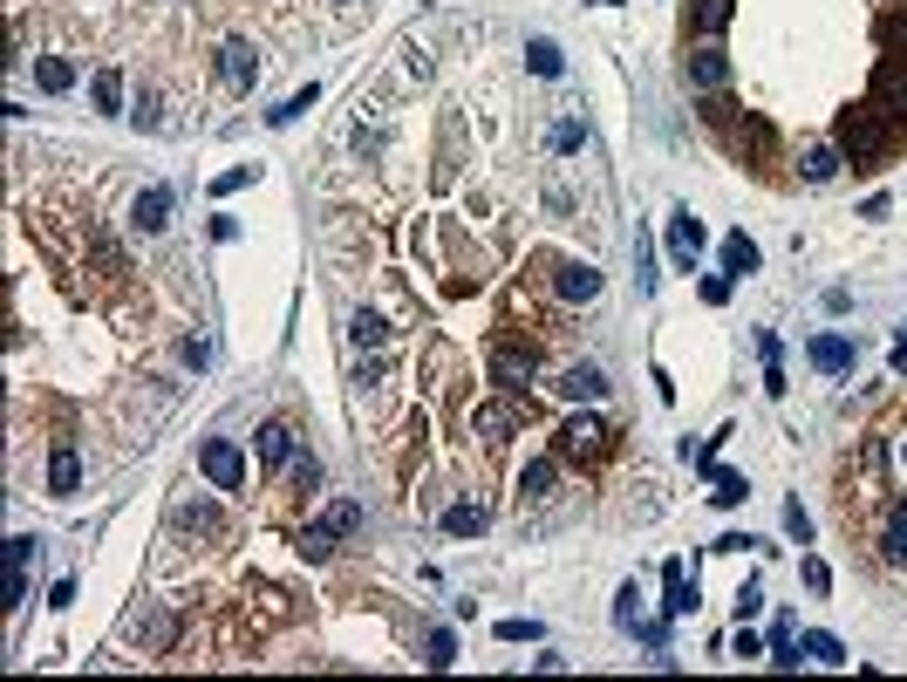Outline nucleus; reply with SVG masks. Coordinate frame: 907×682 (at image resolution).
Here are the masks:
<instances>
[{
  "label": "nucleus",
  "instance_id": "obj_5",
  "mask_svg": "<svg viewBox=\"0 0 907 682\" xmlns=\"http://www.w3.org/2000/svg\"><path fill=\"white\" fill-rule=\"evenodd\" d=\"M805 362H812L819 376H846V369L860 362V348H853V335H812L805 341Z\"/></svg>",
  "mask_w": 907,
  "mask_h": 682
},
{
  "label": "nucleus",
  "instance_id": "obj_28",
  "mask_svg": "<svg viewBox=\"0 0 907 682\" xmlns=\"http://www.w3.org/2000/svg\"><path fill=\"white\" fill-rule=\"evenodd\" d=\"M730 14H737L730 0H696V28H703V35H723V28H730Z\"/></svg>",
  "mask_w": 907,
  "mask_h": 682
},
{
  "label": "nucleus",
  "instance_id": "obj_16",
  "mask_svg": "<svg viewBox=\"0 0 907 682\" xmlns=\"http://www.w3.org/2000/svg\"><path fill=\"white\" fill-rule=\"evenodd\" d=\"M492 369H498V382H505L512 396H519V389L532 382V348H498V355H492Z\"/></svg>",
  "mask_w": 907,
  "mask_h": 682
},
{
  "label": "nucleus",
  "instance_id": "obj_2",
  "mask_svg": "<svg viewBox=\"0 0 907 682\" xmlns=\"http://www.w3.org/2000/svg\"><path fill=\"white\" fill-rule=\"evenodd\" d=\"M839 151L853 157V164H873V157L887 151V130L873 123V110H867V103H860V110H846V116H839Z\"/></svg>",
  "mask_w": 907,
  "mask_h": 682
},
{
  "label": "nucleus",
  "instance_id": "obj_43",
  "mask_svg": "<svg viewBox=\"0 0 907 682\" xmlns=\"http://www.w3.org/2000/svg\"><path fill=\"white\" fill-rule=\"evenodd\" d=\"M376 376H389V355H376V362H362V369H355V389H362V382H376Z\"/></svg>",
  "mask_w": 907,
  "mask_h": 682
},
{
  "label": "nucleus",
  "instance_id": "obj_34",
  "mask_svg": "<svg viewBox=\"0 0 907 682\" xmlns=\"http://www.w3.org/2000/svg\"><path fill=\"white\" fill-rule=\"evenodd\" d=\"M580 144H587V123H560V130H553V151H580Z\"/></svg>",
  "mask_w": 907,
  "mask_h": 682
},
{
  "label": "nucleus",
  "instance_id": "obj_8",
  "mask_svg": "<svg viewBox=\"0 0 907 682\" xmlns=\"http://www.w3.org/2000/svg\"><path fill=\"white\" fill-rule=\"evenodd\" d=\"M553 287H560V301H594V294H601V266L567 260L560 273H553Z\"/></svg>",
  "mask_w": 907,
  "mask_h": 682
},
{
  "label": "nucleus",
  "instance_id": "obj_6",
  "mask_svg": "<svg viewBox=\"0 0 907 682\" xmlns=\"http://www.w3.org/2000/svg\"><path fill=\"white\" fill-rule=\"evenodd\" d=\"M682 76H689V89H723V82H730V55H723L717 41H703V48L682 62Z\"/></svg>",
  "mask_w": 907,
  "mask_h": 682
},
{
  "label": "nucleus",
  "instance_id": "obj_13",
  "mask_svg": "<svg viewBox=\"0 0 907 682\" xmlns=\"http://www.w3.org/2000/svg\"><path fill=\"white\" fill-rule=\"evenodd\" d=\"M294 430H287V423H260V464L266 471H280V464H294Z\"/></svg>",
  "mask_w": 907,
  "mask_h": 682
},
{
  "label": "nucleus",
  "instance_id": "obj_41",
  "mask_svg": "<svg viewBox=\"0 0 907 682\" xmlns=\"http://www.w3.org/2000/svg\"><path fill=\"white\" fill-rule=\"evenodd\" d=\"M805 587H812V594H826V587H832V567H826V560H805Z\"/></svg>",
  "mask_w": 907,
  "mask_h": 682
},
{
  "label": "nucleus",
  "instance_id": "obj_18",
  "mask_svg": "<svg viewBox=\"0 0 907 682\" xmlns=\"http://www.w3.org/2000/svg\"><path fill=\"white\" fill-rule=\"evenodd\" d=\"M553 485H560V457H532L526 471H519V492L526 498H546Z\"/></svg>",
  "mask_w": 907,
  "mask_h": 682
},
{
  "label": "nucleus",
  "instance_id": "obj_30",
  "mask_svg": "<svg viewBox=\"0 0 907 682\" xmlns=\"http://www.w3.org/2000/svg\"><path fill=\"white\" fill-rule=\"evenodd\" d=\"M512 423H519V410H505V403H485V410H478V430H485V437H505Z\"/></svg>",
  "mask_w": 907,
  "mask_h": 682
},
{
  "label": "nucleus",
  "instance_id": "obj_44",
  "mask_svg": "<svg viewBox=\"0 0 907 682\" xmlns=\"http://www.w3.org/2000/svg\"><path fill=\"white\" fill-rule=\"evenodd\" d=\"M887 369H894V376H907V341H894V355H887Z\"/></svg>",
  "mask_w": 907,
  "mask_h": 682
},
{
  "label": "nucleus",
  "instance_id": "obj_7",
  "mask_svg": "<svg viewBox=\"0 0 907 682\" xmlns=\"http://www.w3.org/2000/svg\"><path fill=\"white\" fill-rule=\"evenodd\" d=\"M553 389H560L567 403H601V396H607V376L594 369V362H573V369H560V376H553Z\"/></svg>",
  "mask_w": 907,
  "mask_h": 682
},
{
  "label": "nucleus",
  "instance_id": "obj_14",
  "mask_svg": "<svg viewBox=\"0 0 907 682\" xmlns=\"http://www.w3.org/2000/svg\"><path fill=\"white\" fill-rule=\"evenodd\" d=\"M219 76H226L232 89H246V82L260 76V62H253V48H246V41H226V48H219Z\"/></svg>",
  "mask_w": 907,
  "mask_h": 682
},
{
  "label": "nucleus",
  "instance_id": "obj_31",
  "mask_svg": "<svg viewBox=\"0 0 907 682\" xmlns=\"http://www.w3.org/2000/svg\"><path fill=\"white\" fill-rule=\"evenodd\" d=\"M805 655H812V662H826V669H839V662H846V648L832 642V635H805Z\"/></svg>",
  "mask_w": 907,
  "mask_h": 682
},
{
  "label": "nucleus",
  "instance_id": "obj_4",
  "mask_svg": "<svg viewBox=\"0 0 907 682\" xmlns=\"http://www.w3.org/2000/svg\"><path fill=\"white\" fill-rule=\"evenodd\" d=\"M696 253H703V219H696L689 205H676V212H669V260H676V273H689Z\"/></svg>",
  "mask_w": 907,
  "mask_h": 682
},
{
  "label": "nucleus",
  "instance_id": "obj_37",
  "mask_svg": "<svg viewBox=\"0 0 907 682\" xmlns=\"http://www.w3.org/2000/svg\"><path fill=\"white\" fill-rule=\"evenodd\" d=\"M498 642H539V621H498Z\"/></svg>",
  "mask_w": 907,
  "mask_h": 682
},
{
  "label": "nucleus",
  "instance_id": "obj_35",
  "mask_svg": "<svg viewBox=\"0 0 907 682\" xmlns=\"http://www.w3.org/2000/svg\"><path fill=\"white\" fill-rule=\"evenodd\" d=\"M785 532H792L798 546H805V539H812V519H805V505H798V498H792V505H785Z\"/></svg>",
  "mask_w": 907,
  "mask_h": 682
},
{
  "label": "nucleus",
  "instance_id": "obj_39",
  "mask_svg": "<svg viewBox=\"0 0 907 682\" xmlns=\"http://www.w3.org/2000/svg\"><path fill=\"white\" fill-rule=\"evenodd\" d=\"M294 485H301V492L321 485V464H314V457H294Z\"/></svg>",
  "mask_w": 907,
  "mask_h": 682
},
{
  "label": "nucleus",
  "instance_id": "obj_46",
  "mask_svg": "<svg viewBox=\"0 0 907 682\" xmlns=\"http://www.w3.org/2000/svg\"><path fill=\"white\" fill-rule=\"evenodd\" d=\"M901 512H907V505H901Z\"/></svg>",
  "mask_w": 907,
  "mask_h": 682
},
{
  "label": "nucleus",
  "instance_id": "obj_17",
  "mask_svg": "<svg viewBox=\"0 0 907 682\" xmlns=\"http://www.w3.org/2000/svg\"><path fill=\"white\" fill-rule=\"evenodd\" d=\"M798 171H805V185H832L839 178V144H812L798 157Z\"/></svg>",
  "mask_w": 907,
  "mask_h": 682
},
{
  "label": "nucleus",
  "instance_id": "obj_29",
  "mask_svg": "<svg viewBox=\"0 0 907 682\" xmlns=\"http://www.w3.org/2000/svg\"><path fill=\"white\" fill-rule=\"evenodd\" d=\"M314 96H321V89H314V82H307L301 96H287V103H280V110H266V123H273V130H280V123H294V116H301V110H314Z\"/></svg>",
  "mask_w": 907,
  "mask_h": 682
},
{
  "label": "nucleus",
  "instance_id": "obj_9",
  "mask_svg": "<svg viewBox=\"0 0 907 682\" xmlns=\"http://www.w3.org/2000/svg\"><path fill=\"white\" fill-rule=\"evenodd\" d=\"M171 205H178V198H171V185L137 191V212H130V219H137V232H164V226H171Z\"/></svg>",
  "mask_w": 907,
  "mask_h": 682
},
{
  "label": "nucleus",
  "instance_id": "obj_32",
  "mask_svg": "<svg viewBox=\"0 0 907 682\" xmlns=\"http://www.w3.org/2000/svg\"><path fill=\"white\" fill-rule=\"evenodd\" d=\"M253 178H260V171H253V164H239V171H219V178H212V191H219V198H232V191L253 185Z\"/></svg>",
  "mask_w": 907,
  "mask_h": 682
},
{
  "label": "nucleus",
  "instance_id": "obj_45",
  "mask_svg": "<svg viewBox=\"0 0 907 682\" xmlns=\"http://www.w3.org/2000/svg\"><path fill=\"white\" fill-rule=\"evenodd\" d=\"M594 7H621V0H594Z\"/></svg>",
  "mask_w": 907,
  "mask_h": 682
},
{
  "label": "nucleus",
  "instance_id": "obj_42",
  "mask_svg": "<svg viewBox=\"0 0 907 682\" xmlns=\"http://www.w3.org/2000/svg\"><path fill=\"white\" fill-rule=\"evenodd\" d=\"M730 655H744V662H751V655H764V642H757V635H744V621H737V642H730Z\"/></svg>",
  "mask_w": 907,
  "mask_h": 682
},
{
  "label": "nucleus",
  "instance_id": "obj_24",
  "mask_svg": "<svg viewBox=\"0 0 907 682\" xmlns=\"http://www.w3.org/2000/svg\"><path fill=\"white\" fill-rule=\"evenodd\" d=\"M89 96H96V110H103V116H116V110H123V76H116V69H96Z\"/></svg>",
  "mask_w": 907,
  "mask_h": 682
},
{
  "label": "nucleus",
  "instance_id": "obj_21",
  "mask_svg": "<svg viewBox=\"0 0 907 682\" xmlns=\"http://www.w3.org/2000/svg\"><path fill=\"white\" fill-rule=\"evenodd\" d=\"M35 82L48 89V96H62V89H76V69H69L62 55H41V62H35Z\"/></svg>",
  "mask_w": 907,
  "mask_h": 682
},
{
  "label": "nucleus",
  "instance_id": "obj_22",
  "mask_svg": "<svg viewBox=\"0 0 907 682\" xmlns=\"http://www.w3.org/2000/svg\"><path fill=\"white\" fill-rule=\"evenodd\" d=\"M710 498H717L723 512H730V505H744V498H751V485H744L737 471H717V464H710Z\"/></svg>",
  "mask_w": 907,
  "mask_h": 682
},
{
  "label": "nucleus",
  "instance_id": "obj_19",
  "mask_svg": "<svg viewBox=\"0 0 907 682\" xmlns=\"http://www.w3.org/2000/svg\"><path fill=\"white\" fill-rule=\"evenodd\" d=\"M76 485H82V464H76V451L62 444V451L48 457V492H55V498H69Z\"/></svg>",
  "mask_w": 907,
  "mask_h": 682
},
{
  "label": "nucleus",
  "instance_id": "obj_27",
  "mask_svg": "<svg viewBox=\"0 0 907 682\" xmlns=\"http://www.w3.org/2000/svg\"><path fill=\"white\" fill-rule=\"evenodd\" d=\"M880 560H887V567H907V512L880 532Z\"/></svg>",
  "mask_w": 907,
  "mask_h": 682
},
{
  "label": "nucleus",
  "instance_id": "obj_20",
  "mask_svg": "<svg viewBox=\"0 0 907 682\" xmlns=\"http://www.w3.org/2000/svg\"><path fill=\"white\" fill-rule=\"evenodd\" d=\"M662 587H669V614H689V607H696V587H689V580H682V560H669V567H662Z\"/></svg>",
  "mask_w": 907,
  "mask_h": 682
},
{
  "label": "nucleus",
  "instance_id": "obj_10",
  "mask_svg": "<svg viewBox=\"0 0 907 682\" xmlns=\"http://www.w3.org/2000/svg\"><path fill=\"white\" fill-rule=\"evenodd\" d=\"M607 444V430H601V417H573L567 430H560V457H594Z\"/></svg>",
  "mask_w": 907,
  "mask_h": 682
},
{
  "label": "nucleus",
  "instance_id": "obj_25",
  "mask_svg": "<svg viewBox=\"0 0 907 682\" xmlns=\"http://www.w3.org/2000/svg\"><path fill=\"white\" fill-rule=\"evenodd\" d=\"M348 341H355V348H382V341H389V321H382V314H355V321H348Z\"/></svg>",
  "mask_w": 907,
  "mask_h": 682
},
{
  "label": "nucleus",
  "instance_id": "obj_33",
  "mask_svg": "<svg viewBox=\"0 0 907 682\" xmlns=\"http://www.w3.org/2000/svg\"><path fill=\"white\" fill-rule=\"evenodd\" d=\"M457 662V642H451V628H437L430 635V669H451Z\"/></svg>",
  "mask_w": 907,
  "mask_h": 682
},
{
  "label": "nucleus",
  "instance_id": "obj_11",
  "mask_svg": "<svg viewBox=\"0 0 907 682\" xmlns=\"http://www.w3.org/2000/svg\"><path fill=\"white\" fill-rule=\"evenodd\" d=\"M178 532L219 539V532H226V519H219V505H212V498H185V505H178Z\"/></svg>",
  "mask_w": 907,
  "mask_h": 682
},
{
  "label": "nucleus",
  "instance_id": "obj_15",
  "mask_svg": "<svg viewBox=\"0 0 907 682\" xmlns=\"http://www.w3.org/2000/svg\"><path fill=\"white\" fill-rule=\"evenodd\" d=\"M757 266H764V253H757V239H744V232H730V239H723V273H730V280H744V273H757Z\"/></svg>",
  "mask_w": 907,
  "mask_h": 682
},
{
  "label": "nucleus",
  "instance_id": "obj_12",
  "mask_svg": "<svg viewBox=\"0 0 907 682\" xmlns=\"http://www.w3.org/2000/svg\"><path fill=\"white\" fill-rule=\"evenodd\" d=\"M28 560H35V539H7V601H28Z\"/></svg>",
  "mask_w": 907,
  "mask_h": 682
},
{
  "label": "nucleus",
  "instance_id": "obj_1",
  "mask_svg": "<svg viewBox=\"0 0 907 682\" xmlns=\"http://www.w3.org/2000/svg\"><path fill=\"white\" fill-rule=\"evenodd\" d=\"M348 532H362V505H355V498H335V505H328V512L301 532V553H307V560H328Z\"/></svg>",
  "mask_w": 907,
  "mask_h": 682
},
{
  "label": "nucleus",
  "instance_id": "obj_38",
  "mask_svg": "<svg viewBox=\"0 0 907 682\" xmlns=\"http://www.w3.org/2000/svg\"><path fill=\"white\" fill-rule=\"evenodd\" d=\"M130 123H137V130H157V96H151V89L137 96V110H130Z\"/></svg>",
  "mask_w": 907,
  "mask_h": 682
},
{
  "label": "nucleus",
  "instance_id": "obj_23",
  "mask_svg": "<svg viewBox=\"0 0 907 682\" xmlns=\"http://www.w3.org/2000/svg\"><path fill=\"white\" fill-rule=\"evenodd\" d=\"M444 532H451V539H478V532H485V505H451V512H444Z\"/></svg>",
  "mask_w": 907,
  "mask_h": 682
},
{
  "label": "nucleus",
  "instance_id": "obj_3",
  "mask_svg": "<svg viewBox=\"0 0 907 682\" xmlns=\"http://www.w3.org/2000/svg\"><path fill=\"white\" fill-rule=\"evenodd\" d=\"M198 471H205L219 492H239V485H246V457H239V444H232V437H212V444L198 451Z\"/></svg>",
  "mask_w": 907,
  "mask_h": 682
},
{
  "label": "nucleus",
  "instance_id": "obj_40",
  "mask_svg": "<svg viewBox=\"0 0 907 682\" xmlns=\"http://www.w3.org/2000/svg\"><path fill=\"white\" fill-rule=\"evenodd\" d=\"M703 301H710V307L730 301V273H710V280H703Z\"/></svg>",
  "mask_w": 907,
  "mask_h": 682
},
{
  "label": "nucleus",
  "instance_id": "obj_26",
  "mask_svg": "<svg viewBox=\"0 0 907 682\" xmlns=\"http://www.w3.org/2000/svg\"><path fill=\"white\" fill-rule=\"evenodd\" d=\"M526 62H532V76H560V69H567V55H560L553 41H526Z\"/></svg>",
  "mask_w": 907,
  "mask_h": 682
},
{
  "label": "nucleus",
  "instance_id": "obj_36",
  "mask_svg": "<svg viewBox=\"0 0 907 682\" xmlns=\"http://www.w3.org/2000/svg\"><path fill=\"white\" fill-rule=\"evenodd\" d=\"M757 614H764V587H744V594H737V621H757Z\"/></svg>",
  "mask_w": 907,
  "mask_h": 682
}]
</instances>
